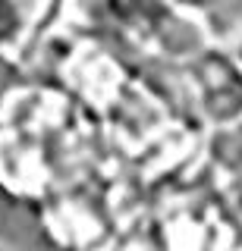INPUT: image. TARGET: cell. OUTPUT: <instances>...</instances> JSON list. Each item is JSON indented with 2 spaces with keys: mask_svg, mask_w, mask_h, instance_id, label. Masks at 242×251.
Listing matches in <instances>:
<instances>
[{
  "mask_svg": "<svg viewBox=\"0 0 242 251\" xmlns=\"http://www.w3.org/2000/svg\"><path fill=\"white\" fill-rule=\"evenodd\" d=\"M183 3H192V0H183Z\"/></svg>",
  "mask_w": 242,
  "mask_h": 251,
  "instance_id": "cell-3",
  "label": "cell"
},
{
  "mask_svg": "<svg viewBox=\"0 0 242 251\" xmlns=\"http://www.w3.org/2000/svg\"><path fill=\"white\" fill-rule=\"evenodd\" d=\"M19 91V66L10 60V50H0V110L10 107Z\"/></svg>",
  "mask_w": 242,
  "mask_h": 251,
  "instance_id": "cell-2",
  "label": "cell"
},
{
  "mask_svg": "<svg viewBox=\"0 0 242 251\" xmlns=\"http://www.w3.org/2000/svg\"><path fill=\"white\" fill-rule=\"evenodd\" d=\"M41 0H0V50H16L32 31Z\"/></svg>",
  "mask_w": 242,
  "mask_h": 251,
  "instance_id": "cell-1",
  "label": "cell"
}]
</instances>
